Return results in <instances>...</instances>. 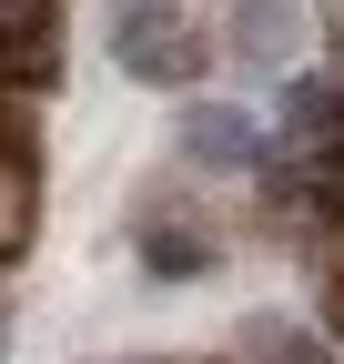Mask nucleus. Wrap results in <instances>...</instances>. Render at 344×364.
Returning <instances> with one entry per match:
<instances>
[{
	"instance_id": "obj_4",
	"label": "nucleus",
	"mask_w": 344,
	"mask_h": 364,
	"mask_svg": "<svg viewBox=\"0 0 344 364\" xmlns=\"http://www.w3.org/2000/svg\"><path fill=\"white\" fill-rule=\"evenodd\" d=\"M274 142H264V122L233 112V102H183L172 112V172H203V182H223V172H253Z\"/></svg>"
},
{
	"instance_id": "obj_6",
	"label": "nucleus",
	"mask_w": 344,
	"mask_h": 364,
	"mask_svg": "<svg viewBox=\"0 0 344 364\" xmlns=\"http://www.w3.org/2000/svg\"><path fill=\"white\" fill-rule=\"evenodd\" d=\"M344 122V91L324 71H284L274 81V142H304V132H334Z\"/></svg>"
},
{
	"instance_id": "obj_2",
	"label": "nucleus",
	"mask_w": 344,
	"mask_h": 364,
	"mask_svg": "<svg viewBox=\"0 0 344 364\" xmlns=\"http://www.w3.org/2000/svg\"><path fill=\"white\" fill-rule=\"evenodd\" d=\"M132 253H142L152 284H213V273L233 263V253H223V233H213V213H193L172 182L132 213Z\"/></svg>"
},
{
	"instance_id": "obj_1",
	"label": "nucleus",
	"mask_w": 344,
	"mask_h": 364,
	"mask_svg": "<svg viewBox=\"0 0 344 364\" xmlns=\"http://www.w3.org/2000/svg\"><path fill=\"white\" fill-rule=\"evenodd\" d=\"M102 51H112L122 81H142V91H193L213 71V51H223V31L203 41V11H193V0H112Z\"/></svg>"
},
{
	"instance_id": "obj_5",
	"label": "nucleus",
	"mask_w": 344,
	"mask_h": 364,
	"mask_svg": "<svg viewBox=\"0 0 344 364\" xmlns=\"http://www.w3.org/2000/svg\"><path fill=\"white\" fill-rule=\"evenodd\" d=\"M233 354H243V364H344L314 324H294L284 304H253L243 324H233Z\"/></svg>"
},
{
	"instance_id": "obj_3",
	"label": "nucleus",
	"mask_w": 344,
	"mask_h": 364,
	"mask_svg": "<svg viewBox=\"0 0 344 364\" xmlns=\"http://www.w3.org/2000/svg\"><path fill=\"white\" fill-rule=\"evenodd\" d=\"M304 41H314V0H223V61L243 81L304 71Z\"/></svg>"
},
{
	"instance_id": "obj_7",
	"label": "nucleus",
	"mask_w": 344,
	"mask_h": 364,
	"mask_svg": "<svg viewBox=\"0 0 344 364\" xmlns=\"http://www.w3.org/2000/svg\"><path fill=\"white\" fill-rule=\"evenodd\" d=\"M233 364H243V354H233Z\"/></svg>"
}]
</instances>
